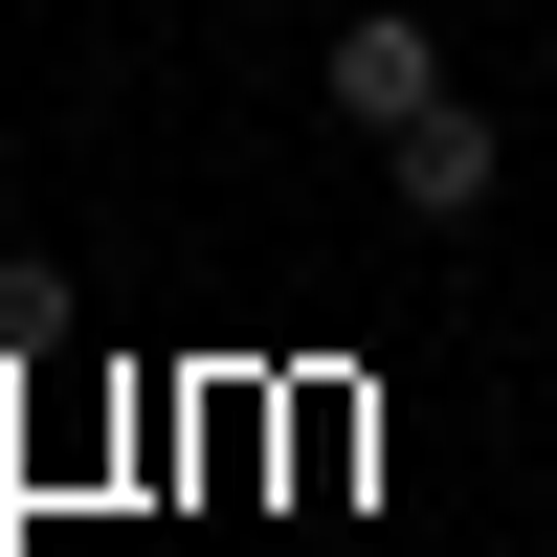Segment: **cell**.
Returning a JSON list of instances; mask_svg holds the SVG:
<instances>
[{
    "mask_svg": "<svg viewBox=\"0 0 557 557\" xmlns=\"http://www.w3.org/2000/svg\"><path fill=\"white\" fill-rule=\"evenodd\" d=\"M491 178H513V134H491L469 89H446V112H401V134H380V201H401V223H491Z\"/></svg>",
    "mask_w": 557,
    "mask_h": 557,
    "instance_id": "2",
    "label": "cell"
},
{
    "mask_svg": "<svg viewBox=\"0 0 557 557\" xmlns=\"http://www.w3.org/2000/svg\"><path fill=\"white\" fill-rule=\"evenodd\" d=\"M67 335V290H45V268H0V357H45Z\"/></svg>",
    "mask_w": 557,
    "mask_h": 557,
    "instance_id": "3",
    "label": "cell"
},
{
    "mask_svg": "<svg viewBox=\"0 0 557 557\" xmlns=\"http://www.w3.org/2000/svg\"><path fill=\"white\" fill-rule=\"evenodd\" d=\"M312 89H335L357 134H401V112H446V23H424V0H357V23H335V67H312Z\"/></svg>",
    "mask_w": 557,
    "mask_h": 557,
    "instance_id": "1",
    "label": "cell"
}]
</instances>
